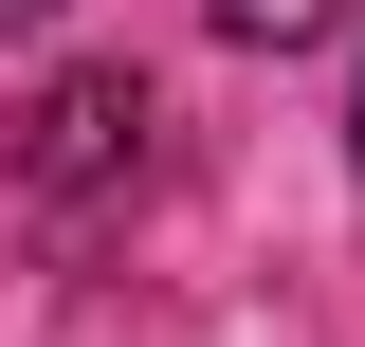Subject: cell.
Here are the masks:
<instances>
[{"label": "cell", "mask_w": 365, "mask_h": 347, "mask_svg": "<svg viewBox=\"0 0 365 347\" xmlns=\"http://www.w3.org/2000/svg\"><path fill=\"white\" fill-rule=\"evenodd\" d=\"M347 146H365V91H347Z\"/></svg>", "instance_id": "3"}, {"label": "cell", "mask_w": 365, "mask_h": 347, "mask_svg": "<svg viewBox=\"0 0 365 347\" xmlns=\"http://www.w3.org/2000/svg\"><path fill=\"white\" fill-rule=\"evenodd\" d=\"M110 165H146V91L128 74H55L37 91V183H110Z\"/></svg>", "instance_id": "1"}, {"label": "cell", "mask_w": 365, "mask_h": 347, "mask_svg": "<svg viewBox=\"0 0 365 347\" xmlns=\"http://www.w3.org/2000/svg\"><path fill=\"white\" fill-rule=\"evenodd\" d=\"M201 19H220V37H237V55H311V37H329V19H347V0H201Z\"/></svg>", "instance_id": "2"}]
</instances>
